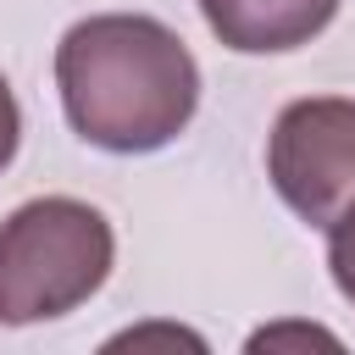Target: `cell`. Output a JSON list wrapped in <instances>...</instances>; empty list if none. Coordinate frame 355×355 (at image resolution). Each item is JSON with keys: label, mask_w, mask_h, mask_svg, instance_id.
<instances>
[{"label": "cell", "mask_w": 355, "mask_h": 355, "mask_svg": "<svg viewBox=\"0 0 355 355\" xmlns=\"http://www.w3.org/2000/svg\"><path fill=\"white\" fill-rule=\"evenodd\" d=\"M266 178L305 227H327L344 205H355V100H288L266 133Z\"/></svg>", "instance_id": "3957f363"}, {"label": "cell", "mask_w": 355, "mask_h": 355, "mask_svg": "<svg viewBox=\"0 0 355 355\" xmlns=\"http://www.w3.org/2000/svg\"><path fill=\"white\" fill-rule=\"evenodd\" d=\"M55 89L67 128L105 155H155L200 111V61L144 11H100L61 33Z\"/></svg>", "instance_id": "6da1fadb"}, {"label": "cell", "mask_w": 355, "mask_h": 355, "mask_svg": "<svg viewBox=\"0 0 355 355\" xmlns=\"http://www.w3.org/2000/svg\"><path fill=\"white\" fill-rule=\"evenodd\" d=\"M322 233H327V272H333L338 294L355 305V205H344Z\"/></svg>", "instance_id": "5b68a950"}, {"label": "cell", "mask_w": 355, "mask_h": 355, "mask_svg": "<svg viewBox=\"0 0 355 355\" xmlns=\"http://www.w3.org/2000/svg\"><path fill=\"white\" fill-rule=\"evenodd\" d=\"M116 233L105 211L72 194H44L0 222V322L33 327L78 311L105 288Z\"/></svg>", "instance_id": "7a4b0ae2"}, {"label": "cell", "mask_w": 355, "mask_h": 355, "mask_svg": "<svg viewBox=\"0 0 355 355\" xmlns=\"http://www.w3.org/2000/svg\"><path fill=\"white\" fill-rule=\"evenodd\" d=\"M194 6L205 28L239 55L300 50L338 17V0H194Z\"/></svg>", "instance_id": "277c9868"}, {"label": "cell", "mask_w": 355, "mask_h": 355, "mask_svg": "<svg viewBox=\"0 0 355 355\" xmlns=\"http://www.w3.org/2000/svg\"><path fill=\"white\" fill-rule=\"evenodd\" d=\"M17 144H22V105L6 83V72H0V172L17 161Z\"/></svg>", "instance_id": "8992f818"}]
</instances>
